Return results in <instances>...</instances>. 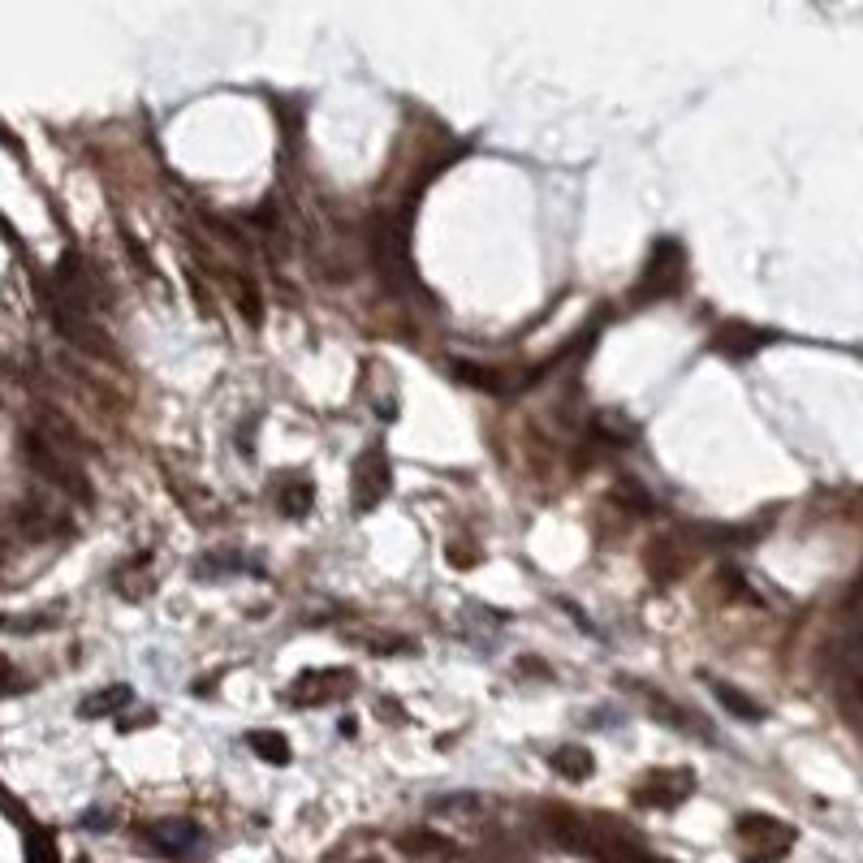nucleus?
<instances>
[{"label": "nucleus", "instance_id": "obj_21", "mask_svg": "<svg viewBox=\"0 0 863 863\" xmlns=\"http://www.w3.org/2000/svg\"><path fill=\"white\" fill-rule=\"evenodd\" d=\"M82 825H87L91 833H100V825L108 829V812H87V816H82Z\"/></svg>", "mask_w": 863, "mask_h": 863}, {"label": "nucleus", "instance_id": "obj_9", "mask_svg": "<svg viewBox=\"0 0 863 863\" xmlns=\"http://www.w3.org/2000/svg\"><path fill=\"white\" fill-rule=\"evenodd\" d=\"M549 764H553V773H561L566 782H587L592 777V751L587 747H574V743H566V747H557L553 756H549Z\"/></svg>", "mask_w": 863, "mask_h": 863}, {"label": "nucleus", "instance_id": "obj_3", "mask_svg": "<svg viewBox=\"0 0 863 863\" xmlns=\"http://www.w3.org/2000/svg\"><path fill=\"white\" fill-rule=\"evenodd\" d=\"M682 272H687V251L674 238H656L648 268H643L639 281V298H669L682 290Z\"/></svg>", "mask_w": 863, "mask_h": 863}, {"label": "nucleus", "instance_id": "obj_8", "mask_svg": "<svg viewBox=\"0 0 863 863\" xmlns=\"http://www.w3.org/2000/svg\"><path fill=\"white\" fill-rule=\"evenodd\" d=\"M769 333H760V328H747V324H725L717 337H712V350L717 354H730V359H747V354H756Z\"/></svg>", "mask_w": 863, "mask_h": 863}, {"label": "nucleus", "instance_id": "obj_15", "mask_svg": "<svg viewBox=\"0 0 863 863\" xmlns=\"http://www.w3.org/2000/svg\"><path fill=\"white\" fill-rule=\"evenodd\" d=\"M592 432L600 436V441H609V445H630L639 436L635 423L622 419V415H613V410H600V415L592 419Z\"/></svg>", "mask_w": 863, "mask_h": 863}, {"label": "nucleus", "instance_id": "obj_14", "mask_svg": "<svg viewBox=\"0 0 863 863\" xmlns=\"http://www.w3.org/2000/svg\"><path fill=\"white\" fill-rule=\"evenodd\" d=\"M449 376H458L462 385H471V389H484V393H505L501 376L492 372V367H479V363H467V359H454V363H449Z\"/></svg>", "mask_w": 863, "mask_h": 863}, {"label": "nucleus", "instance_id": "obj_24", "mask_svg": "<svg viewBox=\"0 0 863 863\" xmlns=\"http://www.w3.org/2000/svg\"><path fill=\"white\" fill-rule=\"evenodd\" d=\"M78 863H87V859H78Z\"/></svg>", "mask_w": 863, "mask_h": 863}, {"label": "nucleus", "instance_id": "obj_23", "mask_svg": "<svg viewBox=\"0 0 863 863\" xmlns=\"http://www.w3.org/2000/svg\"><path fill=\"white\" fill-rule=\"evenodd\" d=\"M363 863H376V859H363Z\"/></svg>", "mask_w": 863, "mask_h": 863}, {"label": "nucleus", "instance_id": "obj_20", "mask_svg": "<svg viewBox=\"0 0 863 863\" xmlns=\"http://www.w3.org/2000/svg\"><path fill=\"white\" fill-rule=\"evenodd\" d=\"M190 290H195V303H199V311H203V315H212V298L203 294V277H199L195 268H190Z\"/></svg>", "mask_w": 863, "mask_h": 863}, {"label": "nucleus", "instance_id": "obj_1", "mask_svg": "<svg viewBox=\"0 0 863 863\" xmlns=\"http://www.w3.org/2000/svg\"><path fill=\"white\" fill-rule=\"evenodd\" d=\"M372 255H376V268L393 294L415 290L419 281H415V259H410V212H402L397 221L376 225Z\"/></svg>", "mask_w": 863, "mask_h": 863}, {"label": "nucleus", "instance_id": "obj_11", "mask_svg": "<svg viewBox=\"0 0 863 863\" xmlns=\"http://www.w3.org/2000/svg\"><path fill=\"white\" fill-rule=\"evenodd\" d=\"M682 566H687V557L674 549V540H652V544H648V570L656 574V583L678 579Z\"/></svg>", "mask_w": 863, "mask_h": 863}, {"label": "nucleus", "instance_id": "obj_13", "mask_svg": "<svg viewBox=\"0 0 863 863\" xmlns=\"http://www.w3.org/2000/svg\"><path fill=\"white\" fill-rule=\"evenodd\" d=\"M246 747H251L264 764H290V743H285L277 730H251L246 734Z\"/></svg>", "mask_w": 863, "mask_h": 863}, {"label": "nucleus", "instance_id": "obj_19", "mask_svg": "<svg viewBox=\"0 0 863 863\" xmlns=\"http://www.w3.org/2000/svg\"><path fill=\"white\" fill-rule=\"evenodd\" d=\"M428 807L436 816H475L484 807V799L479 794H449V799H432Z\"/></svg>", "mask_w": 863, "mask_h": 863}, {"label": "nucleus", "instance_id": "obj_18", "mask_svg": "<svg viewBox=\"0 0 863 863\" xmlns=\"http://www.w3.org/2000/svg\"><path fill=\"white\" fill-rule=\"evenodd\" d=\"M311 497H315V492H311L307 479H294V484H285V488H281L277 505H281V510L290 514V518H303V514L311 510Z\"/></svg>", "mask_w": 863, "mask_h": 863}, {"label": "nucleus", "instance_id": "obj_5", "mask_svg": "<svg viewBox=\"0 0 863 863\" xmlns=\"http://www.w3.org/2000/svg\"><path fill=\"white\" fill-rule=\"evenodd\" d=\"M691 790H695V773L691 769H669V773H652L648 782H639L635 786V803L639 807H656V812H669V807H678Z\"/></svg>", "mask_w": 863, "mask_h": 863}, {"label": "nucleus", "instance_id": "obj_7", "mask_svg": "<svg viewBox=\"0 0 863 863\" xmlns=\"http://www.w3.org/2000/svg\"><path fill=\"white\" fill-rule=\"evenodd\" d=\"M738 838L756 846L760 859H777V855L790 851L794 829H786L782 820H773V816H743L738 820Z\"/></svg>", "mask_w": 863, "mask_h": 863}, {"label": "nucleus", "instance_id": "obj_16", "mask_svg": "<svg viewBox=\"0 0 863 863\" xmlns=\"http://www.w3.org/2000/svg\"><path fill=\"white\" fill-rule=\"evenodd\" d=\"M717 700H721V708L725 712H734L738 721H764V704H756V700H747L738 687H730V682H717Z\"/></svg>", "mask_w": 863, "mask_h": 863}, {"label": "nucleus", "instance_id": "obj_12", "mask_svg": "<svg viewBox=\"0 0 863 863\" xmlns=\"http://www.w3.org/2000/svg\"><path fill=\"white\" fill-rule=\"evenodd\" d=\"M397 846H402V855H415V859L454 855V842L441 838V833H428V829H419V833H402V838H397Z\"/></svg>", "mask_w": 863, "mask_h": 863}, {"label": "nucleus", "instance_id": "obj_6", "mask_svg": "<svg viewBox=\"0 0 863 863\" xmlns=\"http://www.w3.org/2000/svg\"><path fill=\"white\" fill-rule=\"evenodd\" d=\"M143 842L164 859H190L203 846V829L195 820H160L143 833Z\"/></svg>", "mask_w": 863, "mask_h": 863}, {"label": "nucleus", "instance_id": "obj_17", "mask_svg": "<svg viewBox=\"0 0 863 863\" xmlns=\"http://www.w3.org/2000/svg\"><path fill=\"white\" fill-rule=\"evenodd\" d=\"M613 501L626 505V510H635V514H652V510H656V497L639 484V479H618V488H613Z\"/></svg>", "mask_w": 863, "mask_h": 863}, {"label": "nucleus", "instance_id": "obj_4", "mask_svg": "<svg viewBox=\"0 0 863 863\" xmlns=\"http://www.w3.org/2000/svg\"><path fill=\"white\" fill-rule=\"evenodd\" d=\"M385 492H389V462L380 454V445H372L359 462H354V510L359 514L376 510V505L385 501Z\"/></svg>", "mask_w": 863, "mask_h": 863}, {"label": "nucleus", "instance_id": "obj_10", "mask_svg": "<svg viewBox=\"0 0 863 863\" xmlns=\"http://www.w3.org/2000/svg\"><path fill=\"white\" fill-rule=\"evenodd\" d=\"M130 700H134V691L126 687V682H117V687H104V691L87 695V700L78 704V717H113V712H121Z\"/></svg>", "mask_w": 863, "mask_h": 863}, {"label": "nucleus", "instance_id": "obj_2", "mask_svg": "<svg viewBox=\"0 0 863 863\" xmlns=\"http://www.w3.org/2000/svg\"><path fill=\"white\" fill-rule=\"evenodd\" d=\"M26 462L48 479V484H57L61 492H74L78 501H91V488H87V475H82L78 467H74V458H70V449H57L48 441L44 432H31L26 436Z\"/></svg>", "mask_w": 863, "mask_h": 863}, {"label": "nucleus", "instance_id": "obj_22", "mask_svg": "<svg viewBox=\"0 0 863 863\" xmlns=\"http://www.w3.org/2000/svg\"><path fill=\"white\" fill-rule=\"evenodd\" d=\"M5 682H9V665L0 661V695H5Z\"/></svg>", "mask_w": 863, "mask_h": 863}]
</instances>
